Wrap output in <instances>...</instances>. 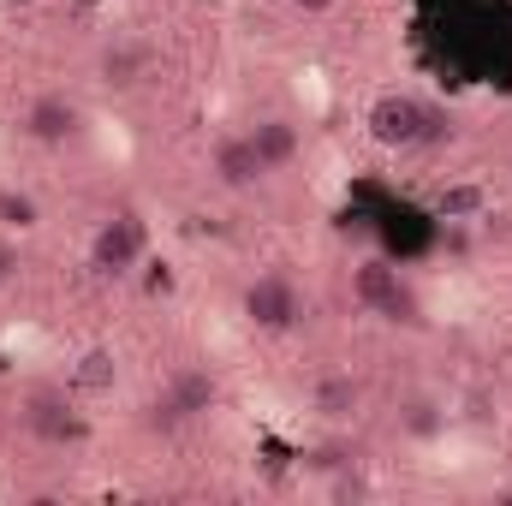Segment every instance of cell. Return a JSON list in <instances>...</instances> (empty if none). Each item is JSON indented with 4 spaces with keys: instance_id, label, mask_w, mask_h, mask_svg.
Returning <instances> with one entry per match:
<instances>
[{
    "instance_id": "6da1fadb",
    "label": "cell",
    "mask_w": 512,
    "mask_h": 506,
    "mask_svg": "<svg viewBox=\"0 0 512 506\" xmlns=\"http://www.w3.org/2000/svg\"><path fill=\"white\" fill-rule=\"evenodd\" d=\"M370 137L382 149H441V143H453V120L423 96L387 90L370 102Z\"/></svg>"
},
{
    "instance_id": "7a4b0ae2",
    "label": "cell",
    "mask_w": 512,
    "mask_h": 506,
    "mask_svg": "<svg viewBox=\"0 0 512 506\" xmlns=\"http://www.w3.org/2000/svg\"><path fill=\"white\" fill-rule=\"evenodd\" d=\"M215 405H221V381H215V370H203V364H179L173 376L161 381V393L149 399V429L173 435V429L209 417Z\"/></svg>"
},
{
    "instance_id": "3957f363",
    "label": "cell",
    "mask_w": 512,
    "mask_h": 506,
    "mask_svg": "<svg viewBox=\"0 0 512 506\" xmlns=\"http://www.w3.org/2000/svg\"><path fill=\"white\" fill-rule=\"evenodd\" d=\"M239 310H245V322H251L256 334H292L298 316H304V292H298V280L286 268H262V274L245 280Z\"/></svg>"
},
{
    "instance_id": "277c9868",
    "label": "cell",
    "mask_w": 512,
    "mask_h": 506,
    "mask_svg": "<svg viewBox=\"0 0 512 506\" xmlns=\"http://www.w3.org/2000/svg\"><path fill=\"white\" fill-rule=\"evenodd\" d=\"M352 304H358L364 316H376V322H411V316H417L411 280H405L399 268H387V262H358V268H352Z\"/></svg>"
},
{
    "instance_id": "5b68a950",
    "label": "cell",
    "mask_w": 512,
    "mask_h": 506,
    "mask_svg": "<svg viewBox=\"0 0 512 506\" xmlns=\"http://www.w3.org/2000/svg\"><path fill=\"white\" fill-rule=\"evenodd\" d=\"M24 137L36 143V149H66V143H78V131H84V108H78V96H66V90H36L30 102H24Z\"/></svg>"
},
{
    "instance_id": "8992f818",
    "label": "cell",
    "mask_w": 512,
    "mask_h": 506,
    "mask_svg": "<svg viewBox=\"0 0 512 506\" xmlns=\"http://www.w3.org/2000/svg\"><path fill=\"white\" fill-rule=\"evenodd\" d=\"M143 251H149V233H143L137 215H108V221L90 233V268H96L102 280H126L131 268L143 262Z\"/></svg>"
},
{
    "instance_id": "52a82bcc",
    "label": "cell",
    "mask_w": 512,
    "mask_h": 506,
    "mask_svg": "<svg viewBox=\"0 0 512 506\" xmlns=\"http://www.w3.org/2000/svg\"><path fill=\"white\" fill-rule=\"evenodd\" d=\"M209 179L221 185V191H256L262 179H268V167L256 161V149H251V137H245V126L239 131H221L215 143H209Z\"/></svg>"
},
{
    "instance_id": "ba28073f",
    "label": "cell",
    "mask_w": 512,
    "mask_h": 506,
    "mask_svg": "<svg viewBox=\"0 0 512 506\" xmlns=\"http://www.w3.org/2000/svg\"><path fill=\"white\" fill-rule=\"evenodd\" d=\"M245 137H251L256 161H262L268 173H286V167L304 155V131L292 126V120H280V114H262V120H251V126H245Z\"/></svg>"
},
{
    "instance_id": "9c48e42d",
    "label": "cell",
    "mask_w": 512,
    "mask_h": 506,
    "mask_svg": "<svg viewBox=\"0 0 512 506\" xmlns=\"http://www.w3.org/2000/svg\"><path fill=\"white\" fill-rule=\"evenodd\" d=\"M358 405H364V381L352 376V370H322V376L310 381V411L322 423H346Z\"/></svg>"
},
{
    "instance_id": "30bf717a",
    "label": "cell",
    "mask_w": 512,
    "mask_h": 506,
    "mask_svg": "<svg viewBox=\"0 0 512 506\" xmlns=\"http://www.w3.org/2000/svg\"><path fill=\"white\" fill-rule=\"evenodd\" d=\"M96 72H102V84H108V90H137V84L149 78V48L120 36V42H108V48H102Z\"/></svg>"
},
{
    "instance_id": "8fae6325",
    "label": "cell",
    "mask_w": 512,
    "mask_h": 506,
    "mask_svg": "<svg viewBox=\"0 0 512 506\" xmlns=\"http://www.w3.org/2000/svg\"><path fill=\"white\" fill-rule=\"evenodd\" d=\"M24 423H30L42 441H72V435H78L72 405H66V399H54V393H36V399H30V411H24Z\"/></svg>"
},
{
    "instance_id": "7c38bea8",
    "label": "cell",
    "mask_w": 512,
    "mask_h": 506,
    "mask_svg": "<svg viewBox=\"0 0 512 506\" xmlns=\"http://www.w3.org/2000/svg\"><path fill=\"white\" fill-rule=\"evenodd\" d=\"M42 227V203L18 185H0V233H36Z\"/></svg>"
},
{
    "instance_id": "4fadbf2b",
    "label": "cell",
    "mask_w": 512,
    "mask_h": 506,
    "mask_svg": "<svg viewBox=\"0 0 512 506\" xmlns=\"http://www.w3.org/2000/svg\"><path fill=\"white\" fill-rule=\"evenodd\" d=\"M441 423H447V411H441L435 399H411V405L399 411V429L417 435V441H423V435H441Z\"/></svg>"
},
{
    "instance_id": "5bb4252c",
    "label": "cell",
    "mask_w": 512,
    "mask_h": 506,
    "mask_svg": "<svg viewBox=\"0 0 512 506\" xmlns=\"http://www.w3.org/2000/svg\"><path fill=\"white\" fill-rule=\"evenodd\" d=\"M18 268H24V262H18V245H12V239L0 233V292H6L12 280H18Z\"/></svg>"
},
{
    "instance_id": "9a60e30c",
    "label": "cell",
    "mask_w": 512,
    "mask_h": 506,
    "mask_svg": "<svg viewBox=\"0 0 512 506\" xmlns=\"http://www.w3.org/2000/svg\"><path fill=\"white\" fill-rule=\"evenodd\" d=\"M471 209H483V191H453V197H441V215H471Z\"/></svg>"
},
{
    "instance_id": "2e32d148",
    "label": "cell",
    "mask_w": 512,
    "mask_h": 506,
    "mask_svg": "<svg viewBox=\"0 0 512 506\" xmlns=\"http://www.w3.org/2000/svg\"><path fill=\"white\" fill-rule=\"evenodd\" d=\"M286 6H292V12H304V18H328L340 0H286Z\"/></svg>"
},
{
    "instance_id": "e0dca14e",
    "label": "cell",
    "mask_w": 512,
    "mask_h": 506,
    "mask_svg": "<svg viewBox=\"0 0 512 506\" xmlns=\"http://www.w3.org/2000/svg\"><path fill=\"white\" fill-rule=\"evenodd\" d=\"M0 6H12V12H30V6H42V0H0Z\"/></svg>"
}]
</instances>
